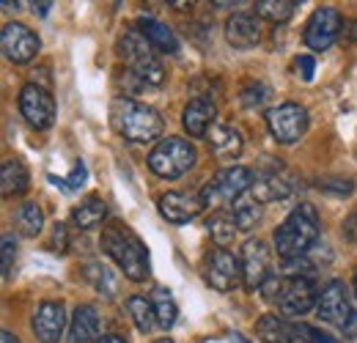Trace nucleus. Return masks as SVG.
Wrapping results in <instances>:
<instances>
[{
	"instance_id": "nucleus-1",
	"label": "nucleus",
	"mask_w": 357,
	"mask_h": 343,
	"mask_svg": "<svg viewBox=\"0 0 357 343\" xmlns=\"http://www.w3.org/2000/svg\"><path fill=\"white\" fill-rule=\"evenodd\" d=\"M102 250L119 264V269L135 280V283H143L149 280L151 275V261H149V250L146 245L140 242V236L135 234L132 228L121 220H110L105 228H102V239H99Z\"/></svg>"
},
{
	"instance_id": "nucleus-2",
	"label": "nucleus",
	"mask_w": 357,
	"mask_h": 343,
	"mask_svg": "<svg viewBox=\"0 0 357 343\" xmlns=\"http://www.w3.org/2000/svg\"><path fill=\"white\" fill-rule=\"evenodd\" d=\"M275 250L283 261L308 256L319 242V215L311 204H300L275 231Z\"/></svg>"
},
{
	"instance_id": "nucleus-3",
	"label": "nucleus",
	"mask_w": 357,
	"mask_h": 343,
	"mask_svg": "<svg viewBox=\"0 0 357 343\" xmlns=\"http://www.w3.org/2000/svg\"><path fill=\"white\" fill-rule=\"evenodd\" d=\"M110 116H113V127L116 132L130 140V143H151V140H162V116L143 105V102H135L130 96H119L110 107Z\"/></svg>"
},
{
	"instance_id": "nucleus-4",
	"label": "nucleus",
	"mask_w": 357,
	"mask_h": 343,
	"mask_svg": "<svg viewBox=\"0 0 357 343\" xmlns=\"http://www.w3.org/2000/svg\"><path fill=\"white\" fill-rule=\"evenodd\" d=\"M119 52L127 61L130 75L137 77L143 86H162L165 83V69H162L154 47L140 36V31H127L119 42Z\"/></svg>"
},
{
	"instance_id": "nucleus-5",
	"label": "nucleus",
	"mask_w": 357,
	"mask_h": 343,
	"mask_svg": "<svg viewBox=\"0 0 357 343\" xmlns=\"http://www.w3.org/2000/svg\"><path fill=\"white\" fill-rule=\"evenodd\" d=\"M316 316L333 327H338L347 338H357V310L349 300V289L341 280H330L316 302Z\"/></svg>"
},
{
	"instance_id": "nucleus-6",
	"label": "nucleus",
	"mask_w": 357,
	"mask_h": 343,
	"mask_svg": "<svg viewBox=\"0 0 357 343\" xmlns=\"http://www.w3.org/2000/svg\"><path fill=\"white\" fill-rule=\"evenodd\" d=\"M195 160L198 154L184 137H162L149 154V168L162 178H178L195 165Z\"/></svg>"
},
{
	"instance_id": "nucleus-7",
	"label": "nucleus",
	"mask_w": 357,
	"mask_h": 343,
	"mask_svg": "<svg viewBox=\"0 0 357 343\" xmlns=\"http://www.w3.org/2000/svg\"><path fill=\"white\" fill-rule=\"evenodd\" d=\"M253 173L242 165H231L223 168L215 178L206 181V187L201 190V198L206 206H220V204H236L242 195H248L253 190Z\"/></svg>"
},
{
	"instance_id": "nucleus-8",
	"label": "nucleus",
	"mask_w": 357,
	"mask_h": 343,
	"mask_svg": "<svg viewBox=\"0 0 357 343\" xmlns=\"http://www.w3.org/2000/svg\"><path fill=\"white\" fill-rule=\"evenodd\" d=\"M264 119H267L269 135L283 146L297 143L308 132V110L297 102H283L278 107H269Z\"/></svg>"
},
{
	"instance_id": "nucleus-9",
	"label": "nucleus",
	"mask_w": 357,
	"mask_h": 343,
	"mask_svg": "<svg viewBox=\"0 0 357 343\" xmlns=\"http://www.w3.org/2000/svg\"><path fill=\"white\" fill-rule=\"evenodd\" d=\"M204 277H206V283L215 291H223V294L239 289V286H245L242 261L234 256V253H228L225 247H218V250H212L206 256V261H204Z\"/></svg>"
},
{
	"instance_id": "nucleus-10",
	"label": "nucleus",
	"mask_w": 357,
	"mask_h": 343,
	"mask_svg": "<svg viewBox=\"0 0 357 343\" xmlns=\"http://www.w3.org/2000/svg\"><path fill=\"white\" fill-rule=\"evenodd\" d=\"M316 302H319V294H316L311 277H283L280 297L275 302V307L286 319H300V316L311 313Z\"/></svg>"
},
{
	"instance_id": "nucleus-11",
	"label": "nucleus",
	"mask_w": 357,
	"mask_h": 343,
	"mask_svg": "<svg viewBox=\"0 0 357 343\" xmlns=\"http://www.w3.org/2000/svg\"><path fill=\"white\" fill-rule=\"evenodd\" d=\"M256 335L264 343H313V327L280 313H267L256 321Z\"/></svg>"
},
{
	"instance_id": "nucleus-12",
	"label": "nucleus",
	"mask_w": 357,
	"mask_h": 343,
	"mask_svg": "<svg viewBox=\"0 0 357 343\" xmlns=\"http://www.w3.org/2000/svg\"><path fill=\"white\" fill-rule=\"evenodd\" d=\"M341 31H344L341 14H338L335 8H330V6H321V8H316L311 14L303 39L308 44V49L324 52V49H330V47L335 44V39L341 36Z\"/></svg>"
},
{
	"instance_id": "nucleus-13",
	"label": "nucleus",
	"mask_w": 357,
	"mask_h": 343,
	"mask_svg": "<svg viewBox=\"0 0 357 343\" xmlns=\"http://www.w3.org/2000/svg\"><path fill=\"white\" fill-rule=\"evenodd\" d=\"M20 113L33 129H50L55 121V99L47 88L28 83L20 91Z\"/></svg>"
},
{
	"instance_id": "nucleus-14",
	"label": "nucleus",
	"mask_w": 357,
	"mask_h": 343,
	"mask_svg": "<svg viewBox=\"0 0 357 343\" xmlns=\"http://www.w3.org/2000/svg\"><path fill=\"white\" fill-rule=\"evenodd\" d=\"M0 44H3V52H6V58L11 61V63H31L33 58H36V52H39V36L28 28V25H22V22H8V25H3V31H0Z\"/></svg>"
},
{
	"instance_id": "nucleus-15",
	"label": "nucleus",
	"mask_w": 357,
	"mask_h": 343,
	"mask_svg": "<svg viewBox=\"0 0 357 343\" xmlns=\"http://www.w3.org/2000/svg\"><path fill=\"white\" fill-rule=\"evenodd\" d=\"M294 190H297V181L291 173L280 165H269L261 173H256L250 195L261 204H269V201H283V198L294 195Z\"/></svg>"
},
{
	"instance_id": "nucleus-16",
	"label": "nucleus",
	"mask_w": 357,
	"mask_h": 343,
	"mask_svg": "<svg viewBox=\"0 0 357 343\" xmlns=\"http://www.w3.org/2000/svg\"><path fill=\"white\" fill-rule=\"evenodd\" d=\"M242 277L248 291H259L269 275V247L261 239H248L242 247Z\"/></svg>"
},
{
	"instance_id": "nucleus-17",
	"label": "nucleus",
	"mask_w": 357,
	"mask_h": 343,
	"mask_svg": "<svg viewBox=\"0 0 357 343\" xmlns=\"http://www.w3.org/2000/svg\"><path fill=\"white\" fill-rule=\"evenodd\" d=\"M33 335L39 343H61L63 330H66V310L61 302L47 300L36 307L33 319H31Z\"/></svg>"
},
{
	"instance_id": "nucleus-18",
	"label": "nucleus",
	"mask_w": 357,
	"mask_h": 343,
	"mask_svg": "<svg viewBox=\"0 0 357 343\" xmlns=\"http://www.w3.org/2000/svg\"><path fill=\"white\" fill-rule=\"evenodd\" d=\"M157 206H160V215L168 222L184 225V222H190V220L201 215V209L206 204H204L201 192H165V195H160Z\"/></svg>"
},
{
	"instance_id": "nucleus-19",
	"label": "nucleus",
	"mask_w": 357,
	"mask_h": 343,
	"mask_svg": "<svg viewBox=\"0 0 357 343\" xmlns=\"http://www.w3.org/2000/svg\"><path fill=\"white\" fill-rule=\"evenodd\" d=\"M215 116H218L215 102L209 96H195L187 102L181 113V124L190 132V137H206L209 129L215 127Z\"/></svg>"
},
{
	"instance_id": "nucleus-20",
	"label": "nucleus",
	"mask_w": 357,
	"mask_h": 343,
	"mask_svg": "<svg viewBox=\"0 0 357 343\" xmlns=\"http://www.w3.org/2000/svg\"><path fill=\"white\" fill-rule=\"evenodd\" d=\"M225 39L234 49H253L261 42V22L256 14H231L225 22Z\"/></svg>"
},
{
	"instance_id": "nucleus-21",
	"label": "nucleus",
	"mask_w": 357,
	"mask_h": 343,
	"mask_svg": "<svg viewBox=\"0 0 357 343\" xmlns=\"http://www.w3.org/2000/svg\"><path fill=\"white\" fill-rule=\"evenodd\" d=\"M102 330V316L93 305H77L69 321V341L72 343H96Z\"/></svg>"
},
{
	"instance_id": "nucleus-22",
	"label": "nucleus",
	"mask_w": 357,
	"mask_h": 343,
	"mask_svg": "<svg viewBox=\"0 0 357 343\" xmlns=\"http://www.w3.org/2000/svg\"><path fill=\"white\" fill-rule=\"evenodd\" d=\"M206 140L212 143V151H215L218 160H236L242 154V146H245L242 132L231 127V124H215L209 129Z\"/></svg>"
},
{
	"instance_id": "nucleus-23",
	"label": "nucleus",
	"mask_w": 357,
	"mask_h": 343,
	"mask_svg": "<svg viewBox=\"0 0 357 343\" xmlns=\"http://www.w3.org/2000/svg\"><path fill=\"white\" fill-rule=\"evenodd\" d=\"M137 31H140V36L151 44L154 49H160V52H165V55H176L178 52L176 33H174L168 25H162L160 20H154V17H140V20H137Z\"/></svg>"
},
{
	"instance_id": "nucleus-24",
	"label": "nucleus",
	"mask_w": 357,
	"mask_h": 343,
	"mask_svg": "<svg viewBox=\"0 0 357 343\" xmlns=\"http://www.w3.org/2000/svg\"><path fill=\"white\" fill-rule=\"evenodd\" d=\"M28 187H31V173L25 171V165H22L17 157L6 160L3 168H0V190H3V198L22 195V192H28Z\"/></svg>"
},
{
	"instance_id": "nucleus-25",
	"label": "nucleus",
	"mask_w": 357,
	"mask_h": 343,
	"mask_svg": "<svg viewBox=\"0 0 357 343\" xmlns=\"http://www.w3.org/2000/svg\"><path fill=\"white\" fill-rule=\"evenodd\" d=\"M83 275H86V280L93 286V291H96L99 297H105V300H113V297H116V291H119V277H116V272H113L110 266H105V264H99V261H91V264H86Z\"/></svg>"
},
{
	"instance_id": "nucleus-26",
	"label": "nucleus",
	"mask_w": 357,
	"mask_h": 343,
	"mask_svg": "<svg viewBox=\"0 0 357 343\" xmlns=\"http://www.w3.org/2000/svg\"><path fill=\"white\" fill-rule=\"evenodd\" d=\"M107 217V204L99 198V195H89L80 206L72 209V222L80 228V231H91L96 225H102Z\"/></svg>"
},
{
	"instance_id": "nucleus-27",
	"label": "nucleus",
	"mask_w": 357,
	"mask_h": 343,
	"mask_svg": "<svg viewBox=\"0 0 357 343\" xmlns=\"http://www.w3.org/2000/svg\"><path fill=\"white\" fill-rule=\"evenodd\" d=\"M234 220H236V228L239 231H253L259 225V220L264 215V204L256 201L253 195H242L236 204H234Z\"/></svg>"
},
{
	"instance_id": "nucleus-28",
	"label": "nucleus",
	"mask_w": 357,
	"mask_h": 343,
	"mask_svg": "<svg viewBox=\"0 0 357 343\" xmlns=\"http://www.w3.org/2000/svg\"><path fill=\"white\" fill-rule=\"evenodd\" d=\"M151 305H154L157 327H160V330H171L178 319V307H176V302H174V297H171V291H168V289H154Z\"/></svg>"
},
{
	"instance_id": "nucleus-29",
	"label": "nucleus",
	"mask_w": 357,
	"mask_h": 343,
	"mask_svg": "<svg viewBox=\"0 0 357 343\" xmlns=\"http://www.w3.org/2000/svg\"><path fill=\"white\" fill-rule=\"evenodd\" d=\"M206 228L212 234V239L218 242V247H228L236 236V220L234 212H215V215L206 220Z\"/></svg>"
},
{
	"instance_id": "nucleus-30",
	"label": "nucleus",
	"mask_w": 357,
	"mask_h": 343,
	"mask_svg": "<svg viewBox=\"0 0 357 343\" xmlns=\"http://www.w3.org/2000/svg\"><path fill=\"white\" fill-rule=\"evenodd\" d=\"M17 225H20V234H22V236H28V239L39 236L42 228H45V215H42L39 204L25 201V204L20 206V212H17Z\"/></svg>"
},
{
	"instance_id": "nucleus-31",
	"label": "nucleus",
	"mask_w": 357,
	"mask_h": 343,
	"mask_svg": "<svg viewBox=\"0 0 357 343\" xmlns=\"http://www.w3.org/2000/svg\"><path fill=\"white\" fill-rule=\"evenodd\" d=\"M127 310H130V316H132L135 327L143 333V335H149L151 330H154V324H157V316H154V305L146 300V297H130L127 300Z\"/></svg>"
},
{
	"instance_id": "nucleus-32",
	"label": "nucleus",
	"mask_w": 357,
	"mask_h": 343,
	"mask_svg": "<svg viewBox=\"0 0 357 343\" xmlns=\"http://www.w3.org/2000/svg\"><path fill=\"white\" fill-rule=\"evenodd\" d=\"M297 0H259L256 3V14L264 17V20H272V22H289L297 11Z\"/></svg>"
},
{
	"instance_id": "nucleus-33",
	"label": "nucleus",
	"mask_w": 357,
	"mask_h": 343,
	"mask_svg": "<svg viewBox=\"0 0 357 343\" xmlns=\"http://www.w3.org/2000/svg\"><path fill=\"white\" fill-rule=\"evenodd\" d=\"M86 178H89V171H86V165H83V162H75V168H72V173H69L66 178L50 176V181H52L55 187L66 190V192H72V190H80V187L86 184Z\"/></svg>"
},
{
	"instance_id": "nucleus-34",
	"label": "nucleus",
	"mask_w": 357,
	"mask_h": 343,
	"mask_svg": "<svg viewBox=\"0 0 357 343\" xmlns=\"http://www.w3.org/2000/svg\"><path fill=\"white\" fill-rule=\"evenodd\" d=\"M0 256H3V277L8 280L11 272H14V258H17V239H14V234H3Z\"/></svg>"
},
{
	"instance_id": "nucleus-35",
	"label": "nucleus",
	"mask_w": 357,
	"mask_h": 343,
	"mask_svg": "<svg viewBox=\"0 0 357 343\" xmlns=\"http://www.w3.org/2000/svg\"><path fill=\"white\" fill-rule=\"evenodd\" d=\"M269 96V88L261 86V83H248V86L242 88V105L245 107H259V105H264Z\"/></svg>"
},
{
	"instance_id": "nucleus-36",
	"label": "nucleus",
	"mask_w": 357,
	"mask_h": 343,
	"mask_svg": "<svg viewBox=\"0 0 357 343\" xmlns=\"http://www.w3.org/2000/svg\"><path fill=\"white\" fill-rule=\"evenodd\" d=\"M47 247L55 250V253H66V247H69V231H66L63 222H55V225H52V231H50V245H47Z\"/></svg>"
},
{
	"instance_id": "nucleus-37",
	"label": "nucleus",
	"mask_w": 357,
	"mask_h": 343,
	"mask_svg": "<svg viewBox=\"0 0 357 343\" xmlns=\"http://www.w3.org/2000/svg\"><path fill=\"white\" fill-rule=\"evenodd\" d=\"M319 190L330 192V195H349L355 190V184L349 178H324V181H319Z\"/></svg>"
},
{
	"instance_id": "nucleus-38",
	"label": "nucleus",
	"mask_w": 357,
	"mask_h": 343,
	"mask_svg": "<svg viewBox=\"0 0 357 343\" xmlns=\"http://www.w3.org/2000/svg\"><path fill=\"white\" fill-rule=\"evenodd\" d=\"M297 72L303 75V80H313V72H316V61H313L311 55H300L297 58Z\"/></svg>"
},
{
	"instance_id": "nucleus-39",
	"label": "nucleus",
	"mask_w": 357,
	"mask_h": 343,
	"mask_svg": "<svg viewBox=\"0 0 357 343\" xmlns=\"http://www.w3.org/2000/svg\"><path fill=\"white\" fill-rule=\"evenodd\" d=\"M344 239L347 242H357V212H352V215L344 220Z\"/></svg>"
},
{
	"instance_id": "nucleus-40",
	"label": "nucleus",
	"mask_w": 357,
	"mask_h": 343,
	"mask_svg": "<svg viewBox=\"0 0 357 343\" xmlns=\"http://www.w3.org/2000/svg\"><path fill=\"white\" fill-rule=\"evenodd\" d=\"M344 39H347V42H357V22L355 20L344 22Z\"/></svg>"
},
{
	"instance_id": "nucleus-41",
	"label": "nucleus",
	"mask_w": 357,
	"mask_h": 343,
	"mask_svg": "<svg viewBox=\"0 0 357 343\" xmlns=\"http://www.w3.org/2000/svg\"><path fill=\"white\" fill-rule=\"evenodd\" d=\"M313 343H338L333 335H327V333H321V330H313Z\"/></svg>"
},
{
	"instance_id": "nucleus-42",
	"label": "nucleus",
	"mask_w": 357,
	"mask_h": 343,
	"mask_svg": "<svg viewBox=\"0 0 357 343\" xmlns=\"http://www.w3.org/2000/svg\"><path fill=\"white\" fill-rule=\"evenodd\" d=\"M0 343H20V341H17V335H14L11 330H3V333H0Z\"/></svg>"
},
{
	"instance_id": "nucleus-43",
	"label": "nucleus",
	"mask_w": 357,
	"mask_h": 343,
	"mask_svg": "<svg viewBox=\"0 0 357 343\" xmlns=\"http://www.w3.org/2000/svg\"><path fill=\"white\" fill-rule=\"evenodd\" d=\"M50 6H52V3H50V0H45V3H33V11H36V14H42V17H45L47 11H50Z\"/></svg>"
},
{
	"instance_id": "nucleus-44",
	"label": "nucleus",
	"mask_w": 357,
	"mask_h": 343,
	"mask_svg": "<svg viewBox=\"0 0 357 343\" xmlns=\"http://www.w3.org/2000/svg\"><path fill=\"white\" fill-rule=\"evenodd\" d=\"M96 343H127L124 338H119V335H105V338H99Z\"/></svg>"
},
{
	"instance_id": "nucleus-45",
	"label": "nucleus",
	"mask_w": 357,
	"mask_h": 343,
	"mask_svg": "<svg viewBox=\"0 0 357 343\" xmlns=\"http://www.w3.org/2000/svg\"><path fill=\"white\" fill-rule=\"evenodd\" d=\"M352 291H355V297H357V272H355V277H352Z\"/></svg>"
},
{
	"instance_id": "nucleus-46",
	"label": "nucleus",
	"mask_w": 357,
	"mask_h": 343,
	"mask_svg": "<svg viewBox=\"0 0 357 343\" xmlns=\"http://www.w3.org/2000/svg\"><path fill=\"white\" fill-rule=\"evenodd\" d=\"M154 343H174V341H168V338H160V341H154Z\"/></svg>"
},
{
	"instance_id": "nucleus-47",
	"label": "nucleus",
	"mask_w": 357,
	"mask_h": 343,
	"mask_svg": "<svg viewBox=\"0 0 357 343\" xmlns=\"http://www.w3.org/2000/svg\"><path fill=\"white\" fill-rule=\"evenodd\" d=\"M236 343H248V341H245V338H239V335H236Z\"/></svg>"
}]
</instances>
